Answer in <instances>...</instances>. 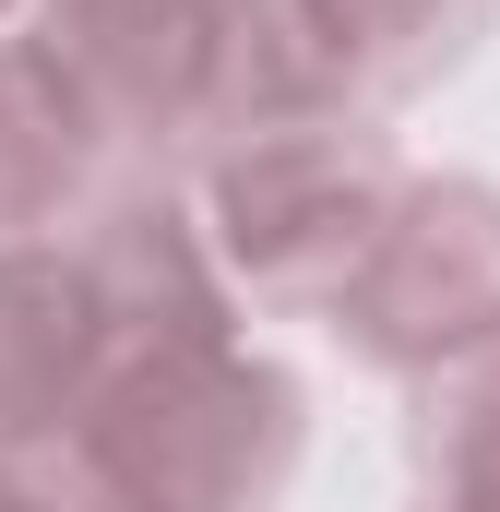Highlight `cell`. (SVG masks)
<instances>
[{
    "label": "cell",
    "instance_id": "1",
    "mask_svg": "<svg viewBox=\"0 0 500 512\" xmlns=\"http://www.w3.org/2000/svg\"><path fill=\"white\" fill-rule=\"evenodd\" d=\"M72 429L120 465L143 512H262L298 465V382L250 358L239 334L108 346Z\"/></svg>",
    "mask_w": 500,
    "mask_h": 512
},
{
    "label": "cell",
    "instance_id": "8",
    "mask_svg": "<svg viewBox=\"0 0 500 512\" xmlns=\"http://www.w3.org/2000/svg\"><path fill=\"white\" fill-rule=\"evenodd\" d=\"M441 512H500V489H441Z\"/></svg>",
    "mask_w": 500,
    "mask_h": 512
},
{
    "label": "cell",
    "instance_id": "7",
    "mask_svg": "<svg viewBox=\"0 0 500 512\" xmlns=\"http://www.w3.org/2000/svg\"><path fill=\"white\" fill-rule=\"evenodd\" d=\"M0 512H143V501L120 489V465L84 429H36L0 453Z\"/></svg>",
    "mask_w": 500,
    "mask_h": 512
},
{
    "label": "cell",
    "instance_id": "3",
    "mask_svg": "<svg viewBox=\"0 0 500 512\" xmlns=\"http://www.w3.org/2000/svg\"><path fill=\"white\" fill-rule=\"evenodd\" d=\"M334 322L381 370H465L477 346H500V191L405 179L358 274L334 286Z\"/></svg>",
    "mask_w": 500,
    "mask_h": 512
},
{
    "label": "cell",
    "instance_id": "9",
    "mask_svg": "<svg viewBox=\"0 0 500 512\" xmlns=\"http://www.w3.org/2000/svg\"><path fill=\"white\" fill-rule=\"evenodd\" d=\"M0 12H12V0H0Z\"/></svg>",
    "mask_w": 500,
    "mask_h": 512
},
{
    "label": "cell",
    "instance_id": "2",
    "mask_svg": "<svg viewBox=\"0 0 500 512\" xmlns=\"http://www.w3.org/2000/svg\"><path fill=\"white\" fill-rule=\"evenodd\" d=\"M405 167L370 120H274L239 131L203 179V251L250 298H334L381 239Z\"/></svg>",
    "mask_w": 500,
    "mask_h": 512
},
{
    "label": "cell",
    "instance_id": "5",
    "mask_svg": "<svg viewBox=\"0 0 500 512\" xmlns=\"http://www.w3.org/2000/svg\"><path fill=\"white\" fill-rule=\"evenodd\" d=\"M108 370V310L84 286V251L0 239V453L36 429H72Z\"/></svg>",
    "mask_w": 500,
    "mask_h": 512
},
{
    "label": "cell",
    "instance_id": "6",
    "mask_svg": "<svg viewBox=\"0 0 500 512\" xmlns=\"http://www.w3.org/2000/svg\"><path fill=\"white\" fill-rule=\"evenodd\" d=\"M96 155H108V120L84 108V84L36 36H12L0 48V239L72 215L84 179H96Z\"/></svg>",
    "mask_w": 500,
    "mask_h": 512
},
{
    "label": "cell",
    "instance_id": "4",
    "mask_svg": "<svg viewBox=\"0 0 500 512\" xmlns=\"http://www.w3.org/2000/svg\"><path fill=\"white\" fill-rule=\"evenodd\" d=\"M36 48L84 84L108 131H215L227 72V0H48Z\"/></svg>",
    "mask_w": 500,
    "mask_h": 512
}]
</instances>
